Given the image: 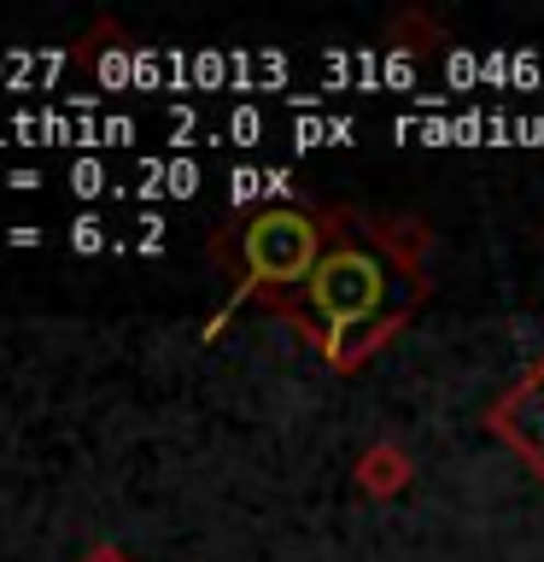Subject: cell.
Returning a JSON list of instances; mask_svg holds the SVG:
<instances>
[{"mask_svg": "<svg viewBox=\"0 0 544 562\" xmlns=\"http://www.w3.org/2000/svg\"><path fill=\"white\" fill-rule=\"evenodd\" d=\"M328 246V211L310 205H258L246 217L223 223V235L211 240V252L235 281V299L228 305H246L258 299L263 311L293 299L310 281V270L322 263Z\"/></svg>", "mask_w": 544, "mask_h": 562, "instance_id": "cell-2", "label": "cell"}, {"mask_svg": "<svg viewBox=\"0 0 544 562\" xmlns=\"http://www.w3.org/2000/svg\"><path fill=\"white\" fill-rule=\"evenodd\" d=\"M416 481V463H410V451L393 446V439H375L363 457H358V486H363V498H375V504H393L398 492H410Z\"/></svg>", "mask_w": 544, "mask_h": 562, "instance_id": "cell-4", "label": "cell"}, {"mask_svg": "<svg viewBox=\"0 0 544 562\" xmlns=\"http://www.w3.org/2000/svg\"><path fill=\"white\" fill-rule=\"evenodd\" d=\"M77 562H135V557H129V551H117V544H88Z\"/></svg>", "mask_w": 544, "mask_h": 562, "instance_id": "cell-6", "label": "cell"}, {"mask_svg": "<svg viewBox=\"0 0 544 562\" xmlns=\"http://www.w3.org/2000/svg\"><path fill=\"white\" fill-rule=\"evenodd\" d=\"M486 428L498 434L521 463H533V474L544 481V351L503 386L498 398H491Z\"/></svg>", "mask_w": 544, "mask_h": 562, "instance_id": "cell-3", "label": "cell"}, {"mask_svg": "<svg viewBox=\"0 0 544 562\" xmlns=\"http://www.w3.org/2000/svg\"><path fill=\"white\" fill-rule=\"evenodd\" d=\"M386 47L410 53V59H433V53L451 47V30L439 24V18H428L421 7H404L393 24H386Z\"/></svg>", "mask_w": 544, "mask_h": 562, "instance_id": "cell-5", "label": "cell"}, {"mask_svg": "<svg viewBox=\"0 0 544 562\" xmlns=\"http://www.w3.org/2000/svg\"><path fill=\"white\" fill-rule=\"evenodd\" d=\"M328 246L322 263L293 299L270 305L281 323L298 328V340L322 351L328 369L358 375L369 358L410 328V316L428 299V252L433 235L410 211H369V205H322Z\"/></svg>", "mask_w": 544, "mask_h": 562, "instance_id": "cell-1", "label": "cell"}]
</instances>
